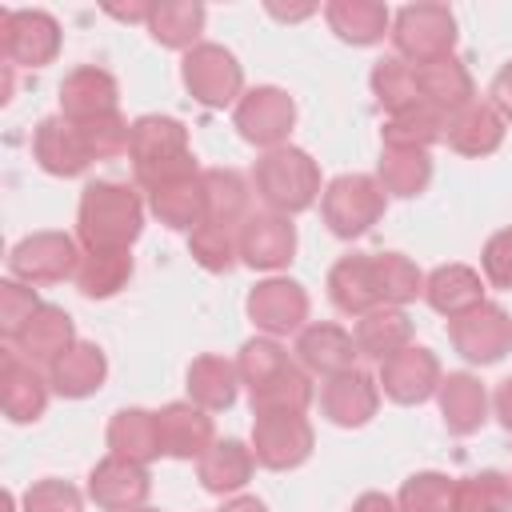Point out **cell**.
I'll return each instance as SVG.
<instances>
[{
	"label": "cell",
	"instance_id": "cell-24",
	"mask_svg": "<svg viewBox=\"0 0 512 512\" xmlns=\"http://www.w3.org/2000/svg\"><path fill=\"white\" fill-rule=\"evenodd\" d=\"M412 76H416V92H420V100L432 104V108L444 112V116H452L456 108H464V104L476 100L472 72L464 68L460 56H440V60L416 64Z\"/></svg>",
	"mask_w": 512,
	"mask_h": 512
},
{
	"label": "cell",
	"instance_id": "cell-47",
	"mask_svg": "<svg viewBox=\"0 0 512 512\" xmlns=\"http://www.w3.org/2000/svg\"><path fill=\"white\" fill-rule=\"evenodd\" d=\"M76 128H80L84 148H88V156H92V160H108V156L128 152L132 124H128L120 112H108V116H96V120H80Z\"/></svg>",
	"mask_w": 512,
	"mask_h": 512
},
{
	"label": "cell",
	"instance_id": "cell-55",
	"mask_svg": "<svg viewBox=\"0 0 512 512\" xmlns=\"http://www.w3.org/2000/svg\"><path fill=\"white\" fill-rule=\"evenodd\" d=\"M268 12H272L276 20H304V16H312L316 8H312V4H304V8H276V4H268Z\"/></svg>",
	"mask_w": 512,
	"mask_h": 512
},
{
	"label": "cell",
	"instance_id": "cell-36",
	"mask_svg": "<svg viewBox=\"0 0 512 512\" xmlns=\"http://www.w3.org/2000/svg\"><path fill=\"white\" fill-rule=\"evenodd\" d=\"M444 112H436L432 104H412L404 112H392L380 128V144L384 148H408V152H428L436 140H444Z\"/></svg>",
	"mask_w": 512,
	"mask_h": 512
},
{
	"label": "cell",
	"instance_id": "cell-6",
	"mask_svg": "<svg viewBox=\"0 0 512 512\" xmlns=\"http://www.w3.org/2000/svg\"><path fill=\"white\" fill-rule=\"evenodd\" d=\"M392 44L404 64H428L440 56H452L456 44V16L448 4H404L392 16Z\"/></svg>",
	"mask_w": 512,
	"mask_h": 512
},
{
	"label": "cell",
	"instance_id": "cell-16",
	"mask_svg": "<svg viewBox=\"0 0 512 512\" xmlns=\"http://www.w3.org/2000/svg\"><path fill=\"white\" fill-rule=\"evenodd\" d=\"M52 384L36 372L32 360H24L16 348H4L0 356V408L12 424H32L48 408Z\"/></svg>",
	"mask_w": 512,
	"mask_h": 512
},
{
	"label": "cell",
	"instance_id": "cell-52",
	"mask_svg": "<svg viewBox=\"0 0 512 512\" xmlns=\"http://www.w3.org/2000/svg\"><path fill=\"white\" fill-rule=\"evenodd\" d=\"M492 408H496V420L504 432H512V376H504L496 384V396H492Z\"/></svg>",
	"mask_w": 512,
	"mask_h": 512
},
{
	"label": "cell",
	"instance_id": "cell-13",
	"mask_svg": "<svg viewBox=\"0 0 512 512\" xmlns=\"http://www.w3.org/2000/svg\"><path fill=\"white\" fill-rule=\"evenodd\" d=\"M236 252L248 268L256 272H276L288 268L296 256V224L292 216L280 212H252L236 228Z\"/></svg>",
	"mask_w": 512,
	"mask_h": 512
},
{
	"label": "cell",
	"instance_id": "cell-20",
	"mask_svg": "<svg viewBox=\"0 0 512 512\" xmlns=\"http://www.w3.org/2000/svg\"><path fill=\"white\" fill-rule=\"evenodd\" d=\"M356 340L352 332H344L340 324H328V320H316V324H304L296 332V360L308 376H340L348 368H356Z\"/></svg>",
	"mask_w": 512,
	"mask_h": 512
},
{
	"label": "cell",
	"instance_id": "cell-31",
	"mask_svg": "<svg viewBox=\"0 0 512 512\" xmlns=\"http://www.w3.org/2000/svg\"><path fill=\"white\" fill-rule=\"evenodd\" d=\"M324 20L328 28L352 44V48H368V44H380L388 32H392V12L380 4V0H332L324 8Z\"/></svg>",
	"mask_w": 512,
	"mask_h": 512
},
{
	"label": "cell",
	"instance_id": "cell-19",
	"mask_svg": "<svg viewBox=\"0 0 512 512\" xmlns=\"http://www.w3.org/2000/svg\"><path fill=\"white\" fill-rule=\"evenodd\" d=\"M32 160L48 176H60V180H72V176H80L92 164L80 128L72 120H64V116H44L36 124V132H32Z\"/></svg>",
	"mask_w": 512,
	"mask_h": 512
},
{
	"label": "cell",
	"instance_id": "cell-12",
	"mask_svg": "<svg viewBox=\"0 0 512 512\" xmlns=\"http://www.w3.org/2000/svg\"><path fill=\"white\" fill-rule=\"evenodd\" d=\"M244 308H248V320L256 324L260 336L280 340V336H292V332L304 328V320H308V292H304V284H296L288 276H268V280H260L248 292Z\"/></svg>",
	"mask_w": 512,
	"mask_h": 512
},
{
	"label": "cell",
	"instance_id": "cell-8",
	"mask_svg": "<svg viewBox=\"0 0 512 512\" xmlns=\"http://www.w3.org/2000/svg\"><path fill=\"white\" fill-rule=\"evenodd\" d=\"M0 52L16 68H44L60 52V24L44 8H4L0 12Z\"/></svg>",
	"mask_w": 512,
	"mask_h": 512
},
{
	"label": "cell",
	"instance_id": "cell-29",
	"mask_svg": "<svg viewBox=\"0 0 512 512\" xmlns=\"http://www.w3.org/2000/svg\"><path fill=\"white\" fill-rule=\"evenodd\" d=\"M252 468H256L252 444H240V440H216V444L196 460L200 488L212 492V496H236V492L252 480Z\"/></svg>",
	"mask_w": 512,
	"mask_h": 512
},
{
	"label": "cell",
	"instance_id": "cell-42",
	"mask_svg": "<svg viewBox=\"0 0 512 512\" xmlns=\"http://www.w3.org/2000/svg\"><path fill=\"white\" fill-rule=\"evenodd\" d=\"M372 96L376 104L392 116V112H404L412 104H420V92H416V76H412V64H404L400 56H384L372 64Z\"/></svg>",
	"mask_w": 512,
	"mask_h": 512
},
{
	"label": "cell",
	"instance_id": "cell-39",
	"mask_svg": "<svg viewBox=\"0 0 512 512\" xmlns=\"http://www.w3.org/2000/svg\"><path fill=\"white\" fill-rule=\"evenodd\" d=\"M72 280L88 300H108L132 280V252H112V248L84 252Z\"/></svg>",
	"mask_w": 512,
	"mask_h": 512
},
{
	"label": "cell",
	"instance_id": "cell-10",
	"mask_svg": "<svg viewBox=\"0 0 512 512\" xmlns=\"http://www.w3.org/2000/svg\"><path fill=\"white\" fill-rule=\"evenodd\" d=\"M232 124L240 128V136L264 152L272 148H284L288 144V132L296 124V104L284 88L276 84H260V88H248L240 96V104L232 108Z\"/></svg>",
	"mask_w": 512,
	"mask_h": 512
},
{
	"label": "cell",
	"instance_id": "cell-35",
	"mask_svg": "<svg viewBox=\"0 0 512 512\" xmlns=\"http://www.w3.org/2000/svg\"><path fill=\"white\" fill-rule=\"evenodd\" d=\"M188 400L200 404L204 412H224L236 404V388H240V372H236V360H224V356H196L188 364Z\"/></svg>",
	"mask_w": 512,
	"mask_h": 512
},
{
	"label": "cell",
	"instance_id": "cell-15",
	"mask_svg": "<svg viewBox=\"0 0 512 512\" xmlns=\"http://www.w3.org/2000/svg\"><path fill=\"white\" fill-rule=\"evenodd\" d=\"M148 492H152L148 464H136V460H124V456L108 452L88 472V500L104 512H136V508H144Z\"/></svg>",
	"mask_w": 512,
	"mask_h": 512
},
{
	"label": "cell",
	"instance_id": "cell-30",
	"mask_svg": "<svg viewBox=\"0 0 512 512\" xmlns=\"http://www.w3.org/2000/svg\"><path fill=\"white\" fill-rule=\"evenodd\" d=\"M16 352L32 364H52L60 352H68L76 344V328H72V316L56 304H40L36 316L20 328V336L12 340Z\"/></svg>",
	"mask_w": 512,
	"mask_h": 512
},
{
	"label": "cell",
	"instance_id": "cell-33",
	"mask_svg": "<svg viewBox=\"0 0 512 512\" xmlns=\"http://www.w3.org/2000/svg\"><path fill=\"white\" fill-rule=\"evenodd\" d=\"M204 4L196 0H160L152 4L148 12V36L160 44V48H176V52H192L200 44V32H204Z\"/></svg>",
	"mask_w": 512,
	"mask_h": 512
},
{
	"label": "cell",
	"instance_id": "cell-23",
	"mask_svg": "<svg viewBox=\"0 0 512 512\" xmlns=\"http://www.w3.org/2000/svg\"><path fill=\"white\" fill-rule=\"evenodd\" d=\"M504 116L488 100H472L444 120V140L460 156H492L504 144Z\"/></svg>",
	"mask_w": 512,
	"mask_h": 512
},
{
	"label": "cell",
	"instance_id": "cell-45",
	"mask_svg": "<svg viewBox=\"0 0 512 512\" xmlns=\"http://www.w3.org/2000/svg\"><path fill=\"white\" fill-rule=\"evenodd\" d=\"M292 360H288V348L280 344V340H272V336H252V340H244L240 344V356H236V372H240V384H248V392L252 388H260V384H268L276 372H284Z\"/></svg>",
	"mask_w": 512,
	"mask_h": 512
},
{
	"label": "cell",
	"instance_id": "cell-27",
	"mask_svg": "<svg viewBox=\"0 0 512 512\" xmlns=\"http://www.w3.org/2000/svg\"><path fill=\"white\" fill-rule=\"evenodd\" d=\"M328 300L344 312V316H364L372 308H380V292H376V272H372V252H348L328 268Z\"/></svg>",
	"mask_w": 512,
	"mask_h": 512
},
{
	"label": "cell",
	"instance_id": "cell-43",
	"mask_svg": "<svg viewBox=\"0 0 512 512\" xmlns=\"http://www.w3.org/2000/svg\"><path fill=\"white\" fill-rule=\"evenodd\" d=\"M396 512H456V480L444 472H412L400 484Z\"/></svg>",
	"mask_w": 512,
	"mask_h": 512
},
{
	"label": "cell",
	"instance_id": "cell-14",
	"mask_svg": "<svg viewBox=\"0 0 512 512\" xmlns=\"http://www.w3.org/2000/svg\"><path fill=\"white\" fill-rule=\"evenodd\" d=\"M440 380H444V372H440L436 352H428L420 344H408L396 356H388L380 364V376H376L380 392L388 400H396V404H424V400H432Z\"/></svg>",
	"mask_w": 512,
	"mask_h": 512
},
{
	"label": "cell",
	"instance_id": "cell-25",
	"mask_svg": "<svg viewBox=\"0 0 512 512\" xmlns=\"http://www.w3.org/2000/svg\"><path fill=\"white\" fill-rule=\"evenodd\" d=\"M104 380H108V356L88 340H76L68 352H60L48 364V384L64 400H84V396L100 392Z\"/></svg>",
	"mask_w": 512,
	"mask_h": 512
},
{
	"label": "cell",
	"instance_id": "cell-56",
	"mask_svg": "<svg viewBox=\"0 0 512 512\" xmlns=\"http://www.w3.org/2000/svg\"><path fill=\"white\" fill-rule=\"evenodd\" d=\"M136 512H156V508H148V504H144V508H136Z\"/></svg>",
	"mask_w": 512,
	"mask_h": 512
},
{
	"label": "cell",
	"instance_id": "cell-48",
	"mask_svg": "<svg viewBox=\"0 0 512 512\" xmlns=\"http://www.w3.org/2000/svg\"><path fill=\"white\" fill-rule=\"evenodd\" d=\"M36 308H40L36 288H28V284H20V280H4V284H0V332H4L8 340L20 336V328L36 316Z\"/></svg>",
	"mask_w": 512,
	"mask_h": 512
},
{
	"label": "cell",
	"instance_id": "cell-5",
	"mask_svg": "<svg viewBox=\"0 0 512 512\" xmlns=\"http://www.w3.org/2000/svg\"><path fill=\"white\" fill-rule=\"evenodd\" d=\"M180 80L192 92V100L204 108H228V104L236 108L244 96V68L236 52L212 40H200L192 52H184Z\"/></svg>",
	"mask_w": 512,
	"mask_h": 512
},
{
	"label": "cell",
	"instance_id": "cell-50",
	"mask_svg": "<svg viewBox=\"0 0 512 512\" xmlns=\"http://www.w3.org/2000/svg\"><path fill=\"white\" fill-rule=\"evenodd\" d=\"M480 272L492 288H508L512 292V224L492 232L484 252H480Z\"/></svg>",
	"mask_w": 512,
	"mask_h": 512
},
{
	"label": "cell",
	"instance_id": "cell-21",
	"mask_svg": "<svg viewBox=\"0 0 512 512\" xmlns=\"http://www.w3.org/2000/svg\"><path fill=\"white\" fill-rule=\"evenodd\" d=\"M116 100H120L116 76L104 72V68H96V64L72 68L64 76V84H60V116L72 120V124L116 112Z\"/></svg>",
	"mask_w": 512,
	"mask_h": 512
},
{
	"label": "cell",
	"instance_id": "cell-38",
	"mask_svg": "<svg viewBox=\"0 0 512 512\" xmlns=\"http://www.w3.org/2000/svg\"><path fill=\"white\" fill-rule=\"evenodd\" d=\"M204 200H208V220L220 228H240L252 212V192L248 180L236 168H204Z\"/></svg>",
	"mask_w": 512,
	"mask_h": 512
},
{
	"label": "cell",
	"instance_id": "cell-28",
	"mask_svg": "<svg viewBox=\"0 0 512 512\" xmlns=\"http://www.w3.org/2000/svg\"><path fill=\"white\" fill-rule=\"evenodd\" d=\"M424 300L444 320H456L484 304V276L468 264H440L424 276Z\"/></svg>",
	"mask_w": 512,
	"mask_h": 512
},
{
	"label": "cell",
	"instance_id": "cell-41",
	"mask_svg": "<svg viewBox=\"0 0 512 512\" xmlns=\"http://www.w3.org/2000/svg\"><path fill=\"white\" fill-rule=\"evenodd\" d=\"M312 380L300 364H288L284 372H276L268 384L252 388V416L256 412H308L312 404Z\"/></svg>",
	"mask_w": 512,
	"mask_h": 512
},
{
	"label": "cell",
	"instance_id": "cell-53",
	"mask_svg": "<svg viewBox=\"0 0 512 512\" xmlns=\"http://www.w3.org/2000/svg\"><path fill=\"white\" fill-rule=\"evenodd\" d=\"M352 512H396V500L384 492H364V496H356Z\"/></svg>",
	"mask_w": 512,
	"mask_h": 512
},
{
	"label": "cell",
	"instance_id": "cell-18",
	"mask_svg": "<svg viewBox=\"0 0 512 512\" xmlns=\"http://www.w3.org/2000/svg\"><path fill=\"white\" fill-rule=\"evenodd\" d=\"M380 408V384L364 368H348L340 376H328L320 388V412L336 428H364Z\"/></svg>",
	"mask_w": 512,
	"mask_h": 512
},
{
	"label": "cell",
	"instance_id": "cell-17",
	"mask_svg": "<svg viewBox=\"0 0 512 512\" xmlns=\"http://www.w3.org/2000/svg\"><path fill=\"white\" fill-rule=\"evenodd\" d=\"M156 428H160V456H172V460H200L216 444L212 416L192 400L164 404L156 412Z\"/></svg>",
	"mask_w": 512,
	"mask_h": 512
},
{
	"label": "cell",
	"instance_id": "cell-40",
	"mask_svg": "<svg viewBox=\"0 0 512 512\" xmlns=\"http://www.w3.org/2000/svg\"><path fill=\"white\" fill-rule=\"evenodd\" d=\"M372 272H376L380 304L404 308L416 296H424V272L404 252H372Z\"/></svg>",
	"mask_w": 512,
	"mask_h": 512
},
{
	"label": "cell",
	"instance_id": "cell-2",
	"mask_svg": "<svg viewBox=\"0 0 512 512\" xmlns=\"http://www.w3.org/2000/svg\"><path fill=\"white\" fill-rule=\"evenodd\" d=\"M128 160L136 172V184L144 192H152L164 180H176L184 172H196L192 148H188V128L176 116H140L132 120V136H128Z\"/></svg>",
	"mask_w": 512,
	"mask_h": 512
},
{
	"label": "cell",
	"instance_id": "cell-46",
	"mask_svg": "<svg viewBox=\"0 0 512 512\" xmlns=\"http://www.w3.org/2000/svg\"><path fill=\"white\" fill-rule=\"evenodd\" d=\"M188 252H192V260H196L204 272H228V268L240 260V252H236V232H232V228H220V224H212V220H204L200 228L188 232Z\"/></svg>",
	"mask_w": 512,
	"mask_h": 512
},
{
	"label": "cell",
	"instance_id": "cell-51",
	"mask_svg": "<svg viewBox=\"0 0 512 512\" xmlns=\"http://www.w3.org/2000/svg\"><path fill=\"white\" fill-rule=\"evenodd\" d=\"M488 104L504 116V124H512V60L492 76V88H488Z\"/></svg>",
	"mask_w": 512,
	"mask_h": 512
},
{
	"label": "cell",
	"instance_id": "cell-3",
	"mask_svg": "<svg viewBox=\"0 0 512 512\" xmlns=\"http://www.w3.org/2000/svg\"><path fill=\"white\" fill-rule=\"evenodd\" d=\"M252 184H256V196L268 204V212H280V216H296L312 208L324 192L320 164L304 148H292V144L264 152L252 168Z\"/></svg>",
	"mask_w": 512,
	"mask_h": 512
},
{
	"label": "cell",
	"instance_id": "cell-22",
	"mask_svg": "<svg viewBox=\"0 0 512 512\" xmlns=\"http://www.w3.org/2000/svg\"><path fill=\"white\" fill-rule=\"evenodd\" d=\"M148 212L176 228V232H192L208 220V200H204V172H184L176 180H164L148 192Z\"/></svg>",
	"mask_w": 512,
	"mask_h": 512
},
{
	"label": "cell",
	"instance_id": "cell-4",
	"mask_svg": "<svg viewBox=\"0 0 512 512\" xmlns=\"http://www.w3.org/2000/svg\"><path fill=\"white\" fill-rule=\"evenodd\" d=\"M384 204H388V196L376 184V176H368V172H344V176L328 180L320 192V216H324L328 232L340 240L364 236L384 216Z\"/></svg>",
	"mask_w": 512,
	"mask_h": 512
},
{
	"label": "cell",
	"instance_id": "cell-34",
	"mask_svg": "<svg viewBox=\"0 0 512 512\" xmlns=\"http://www.w3.org/2000/svg\"><path fill=\"white\" fill-rule=\"evenodd\" d=\"M108 452L136 460V464H152L160 456V428H156V412L148 408H120L108 420Z\"/></svg>",
	"mask_w": 512,
	"mask_h": 512
},
{
	"label": "cell",
	"instance_id": "cell-32",
	"mask_svg": "<svg viewBox=\"0 0 512 512\" xmlns=\"http://www.w3.org/2000/svg\"><path fill=\"white\" fill-rule=\"evenodd\" d=\"M352 340H356V352L368 356V360H388L396 356L400 348L412 344V320L404 308H392V304H380L372 312H364L352 328Z\"/></svg>",
	"mask_w": 512,
	"mask_h": 512
},
{
	"label": "cell",
	"instance_id": "cell-49",
	"mask_svg": "<svg viewBox=\"0 0 512 512\" xmlns=\"http://www.w3.org/2000/svg\"><path fill=\"white\" fill-rule=\"evenodd\" d=\"M24 512H84V496L68 480H36L24 492Z\"/></svg>",
	"mask_w": 512,
	"mask_h": 512
},
{
	"label": "cell",
	"instance_id": "cell-54",
	"mask_svg": "<svg viewBox=\"0 0 512 512\" xmlns=\"http://www.w3.org/2000/svg\"><path fill=\"white\" fill-rule=\"evenodd\" d=\"M220 512H268V504H264V500H256V496H240V492H236V496H228V500H224V508H220Z\"/></svg>",
	"mask_w": 512,
	"mask_h": 512
},
{
	"label": "cell",
	"instance_id": "cell-9",
	"mask_svg": "<svg viewBox=\"0 0 512 512\" xmlns=\"http://www.w3.org/2000/svg\"><path fill=\"white\" fill-rule=\"evenodd\" d=\"M312 444L316 436L304 412H256L252 420V456L260 468L272 472L300 468L312 456Z\"/></svg>",
	"mask_w": 512,
	"mask_h": 512
},
{
	"label": "cell",
	"instance_id": "cell-26",
	"mask_svg": "<svg viewBox=\"0 0 512 512\" xmlns=\"http://www.w3.org/2000/svg\"><path fill=\"white\" fill-rule=\"evenodd\" d=\"M436 404H440V420L452 436H472L488 420V392H484L480 376H472V372H448L436 388Z\"/></svg>",
	"mask_w": 512,
	"mask_h": 512
},
{
	"label": "cell",
	"instance_id": "cell-44",
	"mask_svg": "<svg viewBox=\"0 0 512 512\" xmlns=\"http://www.w3.org/2000/svg\"><path fill=\"white\" fill-rule=\"evenodd\" d=\"M456 512H512V476L488 468L456 480Z\"/></svg>",
	"mask_w": 512,
	"mask_h": 512
},
{
	"label": "cell",
	"instance_id": "cell-11",
	"mask_svg": "<svg viewBox=\"0 0 512 512\" xmlns=\"http://www.w3.org/2000/svg\"><path fill=\"white\" fill-rule=\"evenodd\" d=\"M448 340L468 364H496L512 352V316L500 304H480L456 320H448Z\"/></svg>",
	"mask_w": 512,
	"mask_h": 512
},
{
	"label": "cell",
	"instance_id": "cell-1",
	"mask_svg": "<svg viewBox=\"0 0 512 512\" xmlns=\"http://www.w3.org/2000/svg\"><path fill=\"white\" fill-rule=\"evenodd\" d=\"M144 232V200L116 180H92L76 204V240L84 252H128Z\"/></svg>",
	"mask_w": 512,
	"mask_h": 512
},
{
	"label": "cell",
	"instance_id": "cell-7",
	"mask_svg": "<svg viewBox=\"0 0 512 512\" xmlns=\"http://www.w3.org/2000/svg\"><path fill=\"white\" fill-rule=\"evenodd\" d=\"M80 248H76V236L68 232H56V228H44V232H32L24 240H16V248L8 252V272L12 280L36 288V284H60L68 276H76L80 268Z\"/></svg>",
	"mask_w": 512,
	"mask_h": 512
},
{
	"label": "cell",
	"instance_id": "cell-37",
	"mask_svg": "<svg viewBox=\"0 0 512 512\" xmlns=\"http://www.w3.org/2000/svg\"><path fill=\"white\" fill-rule=\"evenodd\" d=\"M376 184L384 196L412 200L432 184V160L428 152H408V148H384L376 160Z\"/></svg>",
	"mask_w": 512,
	"mask_h": 512
}]
</instances>
